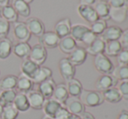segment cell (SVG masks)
Masks as SVG:
<instances>
[{"mask_svg":"<svg viewBox=\"0 0 128 119\" xmlns=\"http://www.w3.org/2000/svg\"><path fill=\"white\" fill-rule=\"evenodd\" d=\"M109 17L112 21L116 23H123L127 17L126 7H120V8H111L110 7Z\"/></svg>","mask_w":128,"mask_h":119,"instance_id":"obj_27","label":"cell"},{"mask_svg":"<svg viewBox=\"0 0 128 119\" xmlns=\"http://www.w3.org/2000/svg\"><path fill=\"white\" fill-rule=\"evenodd\" d=\"M12 6L17 12L18 15L23 17H29L30 14V8L29 3L24 0H12Z\"/></svg>","mask_w":128,"mask_h":119,"instance_id":"obj_24","label":"cell"},{"mask_svg":"<svg viewBox=\"0 0 128 119\" xmlns=\"http://www.w3.org/2000/svg\"><path fill=\"white\" fill-rule=\"evenodd\" d=\"M122 30L118 26H109L106 27V30L103 31V33L98 37L104 42L108 41H114L118 40L121 36Z\"/></svg>","mask_w":128,"mask_h":119,"instance_id":"obj_16","label":"cell"},{"mask_svg":"<svg viewBox=\"0 0 128 119\" xmlns=\"http://www.w3.org/2000/svg\"><path fill=\"white\" fill-rule=\"evenodd\" d=\"M66 119H80V116H77V115L72 114V113L69 112V114L67 115Z\"/></svg>","mask_w":128,"mask_h":119,"instance_id":"obj_48","label":"cell"},{"mask_svg":"<svg viewBox=\"0 0 128 119\" xmlns=\"http://www.w3.org/2000/svg\"><path fill=\"white\" fill-rule=\"evenodd\" d=\"M59 38L54 31H46L41 37H38V44L43 45L46 49H54L58 47Z\"/></svg>","mask_w":128,"mask_h":119,"instance_id":"obj_8","label":"cell"},{"mask_svg":"<svg viewBox=\"0 0 128 119\" xmlns=\"http://www.w3.org/2000/svg\"><path fill=\"white\" fill-rule=\"evenodd\" d=\"M80 119H95V118L90 112L84 111V112L80 116Z\"/></svg>","mask_w":128,"mask_h":119,"instance_id":"obj_47","label":"cell"},{"mask_svg":"<svg viewBox=\"0 0 128 119\" xmlns=\"http://www.w3.org/2000/svg\"><path fill=\"white\" fill-rule=\"evenodd\" d=\"M24 1H26L27 3H29V4H30V3H32V2L34 1V0H24Z\"/></svg>","mask_w":128,"mask_h":119,"instance_id":"obj_51","label":"cell"},{"mask_svg":"<svg viewBox=\"0 0 128 119\" xmlns=\"http://www.w3.org/2000/svg\"><path fill=\"white\" fill-rule=\"evenodd\" d=\"M17 92L15 90H8V91H1L0 92V104L4 107L9 104H12Z\"/></svg>","mask_w":128,"mask_h":119,"instance_id":"obj_35","label":"cell"},{"mask_svg":"<svg viewBox=\"0 0 128 119\" xmlns=\"http://www.w3.org/2000/svg\"><path fill=\"white\" fill-rule=\"evenodd\" d=\"M122 46L118 40L108 41L104 45V55L108 57H117L118 54L122 50Z\"/></svg>","mask_w":128,"mask_h":119,"instance_id":"obj_29","label":"cell"},{"mask_svg":"<svg viewBox=\"0 0 128 119\" xmlns=\"http://www.w3.org/2000/svg\"><path fill=\"white\" fill-rule=\"evenodd\" d=\"M118 41H120L122 48L128 49V29L125 30H122L121 36H120Z\"/></svg>","mask_w":128,"mask_h":119,"instance_id":"obj_44","label":"cell"},{"mask_svg":"<svg viewBox=\"0 0 128 119\" xmlns=\"http://www.w3.org/2000/svg\"><path fill=\"white\" fill-rule=\"evenodd\" d=\"M128 0H108L107 3L111 8H120L126 5Z\"/></svg>","mask_w":128,"mask_h":119,"instance_id":"obj_43","label":"cell"},{"mask_svg":"<svg viewBox=\"0 0 128 119\" xmlns=\"http://www.w3.org/2000/svg\"><path fill=\"white\" fill-rule=\"evenodd\" d=\"M66 86L70 97H78L83 91L82 84L76 78H72L69 81H66Z\"/></svg>","mask_w":128,"mask_h":119,"instance_id":"obj_26","label":"cell"},{"mask_svg":"<svg viewBox=\"0 0 128 119\" xmlns=\"http://www.w3.org/2000/svg\"><path fill=\"white\" fill-rule=\"evenodd\" d=\"M13 36L17 42L28 43L32 35L27 29L26 23L16 22L13 24Z\"/></svg>","mask_w":128,"mask_h":119,"instance_id":"obj_6","label":"cell"},{"mask_svg":"<svg viewBox=\"0 0 128 119\" xmlns=\"http://www.w3.org/2000/svg\"><path fill=\"white\" fill-rule=\"evenodd\" d=\"M42 119H54V118H50V117H47V116H44Z\"/></svg>","mask_w":128,"mask_h":119,"instance_id":"obj_52","label":"cell"},{"mask_svg":"<svg viewBox=\"0 0 128 119\" xmlns=\"http://www.w3.org/2000/svg\"><path fill=\"white\" fill-rule=\"evenodd\" d=\"M52 77V71L50 68L46 67V66H39L38 70L37 73H36L35 77H33L32 81H33L34 84H39L40 83L51 78Z\"/></svg>","mask_w":128,"mask_h":119,"instance_id":"obj_32","label":"cell"},{"mask_svg":"<svg viewBox=\"0 0 128 119\" xmlns=\"http://www.w3.org/2000/svg\"><path fill=\"white\" fill-rule=\"evenodd\" d=\"M107 25H106V22L102 19H98L95 22L92 23L91 26L89 27L90 30H91L92 33H94L96 36H100L103 33L104 30L106 29Z\"/></svg>","mask_w":128,"mask_h":119,"instance_id":"obj_37","label":"cell"},{"mask_svg":"<svg viewBox=\"0 0 128 119\" xmlns=\"http://www.w3.org/2000/svg\"><path fill=\"white\" fill-rule=\"evenodd\" d=\"M117 119H128V111L126 110L120 111V113L118 114Z\"/></svg>","mask_w":128,"mask_h":119,"instance_id":"obj_45","label":"cell"},{"mask_svg":"<svg viewBox=\"0 0 128 119\" xmlns=\"http://www.w3.org/2000/svg\"><path fill=\"white\" fill-rule=\"evenodd\" d=\"M34 86L33 81L30 78L27 77L26 76L23 75L22 73H20V75L18 77V81H17V86L16 89L19 91L20 93H28L29 91H32Z\"/></svg>","mask_w":128,"mask_h":119,"instance_id":"obj_19","label":"cell"},{"mask_svg":"<svg viewBox=\"0 0 128 119\" xmlns=\"http://www.w3.org/2000/svg\"><path fill=\"white\" fill-rule=\"evenodd\" d=\"M3 110H4V106L2 104H0V118H1L2 113H3Z\"/></svg>","mask_w":128,"mask_h":119,"instance_id":"obj_50","label":"cell"},{"mask_svg":"<svg viewBox=\"0 0 128 119\" xmlns=\"http://www.w3.org/2000/svg\"><path fill=\"white\" fill-rule=\"evenodd\" d=\"M89 30H90L89 27L86 26L84 24H73V25H72L70 36H71L76 42H81L83 36H84V33L87 32Z\"/></svg>","mask_w":128,"mask_h":119,"instance_id":"obj_31","label":"cell"},{"mask_svg":"<svg viewBox=\"0 0 128 119\" xmlns=\"http://www.w3.org/2000/svg\"><path fill=\"white\" fill-rule=\"evenodd\" d=\"M97 37H98V36H96L94 33H92V32L89 30L87 32L84 33V36H83L81 42H82L83 44H86V46H88V45H90V44H91L92 43L93 41L97 38Z\"/></svg>","mask_w":128,"mask_h":119,"instance_id":"obj_42","label":"cell"},{"mask_svg":"<svg viewBox=\"0 0 128 119\" xmlns=\"http://www.w3.org/2000/svg\"><path fill=\"white\" fill-rule=\"evenodd\" d=\"M87 57V52L86 49L83 47H77L69 54L68 60L76 67V66L81 65L84 63Z\"/></svg>","mask_w":128,"mask_h":119,"instance_id":"obj_13","label":"cell"},{"mask_svg":"<svg viewBox=\"0 0 128 119\" xmlns=\"http://www.w3.org/2000/svg\"><path fill=\"white\" fill-rule=\"evenodd\" d=\"M12 105L18 110V112H26L30 108L26 94L20 92L17 93L13 103H12Z\"/></svg>","mask_w":128,"mask_h":119,"instance_id":"obj_21","label":"cell"},{"mask_svg":"<svg viewBox=\"0 0 128 119\" xmlns=\"http://www.w3.org/2000/svg\"><path fill=\"white\" fill-rule=\"evenodd\" d=\"M101 93L103 95V97H104V101H106L110 104H117V103L120 102L122 100L121 96L118 93L116 87L106 90V91H103Z\"/></svg>","mask_w":128,"mask_h":119,"instance_id":"obj_34","label":"cell"},{"mask_svg":"<svg viewBox=\"0 0 128 119\" xmlns=\"http://www.w3.org/2000/svg\"><path fill=\"white\" fill-rule=\"evenodd\" d=\"M27 98L29 101V104L30 107L33 110H42L43 105L44 104L46 98L41 95V93L38 91H30L28 93H26Z\"/></svg>","mask_w":128,"mask_h":119,"instance_id":"obj_12","label":"cell"},{"mask_svg":"<svg viewBox=\"0 0 128 119\" xmlns=\"http://www.w3.org/2000/svg\"><path fill=\"white\" fill-rule=\"evenodd\" d=\"M58 70L61 77L66 81H69L71 79L74 78L75 73H76V68L68 60L67 57L62 58L59 61Z\"/></svg>","mask_w":128,"mask_h":119,"instance_id":"obj_4","label":"cell"},{"mask_svg":"<svg viewBox=\"0 0 128 119\" xmlns=\"http://www.w3.org/2000/svg\"><path fill=\"white\" fill-rule=\"evenodd\" d=\"M62 107H64V105L62 104H60L59 102H58L57 100H55V99H53L52 97V98L49 99H46L42 110L44 113V116L54 118L57 112Z\"/></svg>","mask_w":128,"mask_h":119,"instance_id":"obj_11","label":"cell"},{"mask_svg":"<svg viewBox=\"0 0 128 119\" xmlns=\"http://www.w3.org/2000/svg\"><path fill=\"white\" fill-rule=\"evenodd\" d=\"M13 44L12 41L8 37L0 39V59L5 60L7 59L12 52Z\"/></svg>","mask_w":128,"mask_h":119,"instance_id":"obj_28","label":"cell"},{"mask_svg":"<svg viewBox=\"0 0 128 119\" xmlns=\"http://www.w3.org/2000/svg\"><path fill=\"white\" fill-rule=\"evenodd\" d=\"M39 68V65L36 64L34 62L30 60L29 58L24 59L20 65V71L23 75L26 76L27 77L30 78L32 80L33 77H35L38 70Z\"/></svg>","mask_w":128,"mask_h":119,"instance_id":"obj_15","label":"cell"},{"mask_svg":"<svg viewBox=\"0 0 128 119\" xmlns=\"http://www.w3.org/2000/svg\"><path fill=\"white\" fill-rule=\"evenodd\" d=\"M78 97L83 103V104L87 107H97L102 104L104 102L102 93L98 91L83 90Z\"/></svg>","mask_w":128,"mask_h":119,"instance_id":"obj_1","label":"cell"},{"mask_svg":"<svg viewBox=\"0 0 128 119\" xmlns=\"http://www.w3.org/2000/svg\"><path fill=\"white\" fill-rule=\"evenodd\" d=\"M70 96L68 94L67 89H66V84H56V87L54 89L53 94H52V98L57 100L60 104H62L64 106V103L67 100V98Z\"/></svg>","mask_w":128,"mask_h":119,"instance_id":"obj_23","label":"cell"},{"mask_svg":"<svg viewBox=\"0 0 128 119\" xmlns=\"http://www.w3.org/2000/svg\"><path fill=\"white\" fill-rule=\"evenodd\" d=\"M64 108L72 114L81 116L86 111V106L83 104L79 97H69L64 103Z\"/></svg>","mask_w":128,"mask_h":119,"instance_id":"obj_5","label":"cell"},{"mask_svg":"<svg viewBox=\"0 0 128 119\" xmlns=\"http://www.w3.org/2000/svg\"><path fill=\"white\" fill-rule=\"evenodd\" d=\"M104 1H106V0H104ZM107 1H108V0H107Z\"/></svg>","mask_w":128,"mask_h":119,"instance_id":"obj_55","label":"cell"},{"mask_svg":"<svg viewBox=\"0 0 128 119\" xmlns=\"http://www.w3.org/2000/svg\"><path fill=\"white\" fill-rule=\"evenodd\" d=\"M116 89L121 96V98L126 101H128V80L120 81L117 84Z\"/></svg>","mask_w":128,"mask_h":119,"instance_id":"obj_39","label":"cell"},{"mask_svg":"<svg viewBox=\"0 0 128 119\" xmlns=\"http://www.w3.org/2000/svg\"><path fill=\"white\" fill-rule=\"evenodd\" d=\"M10 23L0 17V39L7 37L9 32H10Z\"/></svg>","mask_w":128,"mask_h":119,"instance_id":"obj_40","label":"cell"},{"mask_svg":"<svg viewBox=\"0 0 128 119\" xmlns=\"http://www.w3.org/2000/svg\"><path fill=\"white\" fill-rule=\"evenodd\" d=\"M93 9L98 16V19L102 20H107L110 19L109 12H110V6L108 3L104 0H98L93 4Z\"/></svg>","mask_w":128,"mask_h":119,"instance_id":"obj_17","label":"cell"},{"mask_svg":"<svg viewBox=\"0 0 128 119\" xmlns=\"http://www.w3.org/2000/svg\"><path fill=\"white\" fill-rule=\"evenodd\" d=\"M30 49H32V46L28 43L18 42L17 44H13L12 52L18 58L26 59L28 58L29 55H30Z\"/></svg>","mask_w":128,"mask_h":119,"instance_id":"obj_20","label":"cell"},{"mask_svg":"<svg viewBox=\"0 0 128 119\" xmlns=\"http://www.w3.org/2000/svg\"><path fill=\"white\" fill-rule=\"evenodd\" d=\"M126 11H127V15H128V2H127L126 5Z\"/></svg>","mask_w":128,"mask_h":119,"instance_id":"obj_53","label":"cell"},{"mask_svg":"<svg viewBox=\"0 0 128 119\" xmlns=\"http://www.w3.org/2000/svg\"><path fill=\"white\" fill-rule=\"evenodd\" d=\"M18 77L15 75L4 76L0 80V90L1 91H8V90H15L17 86Z\"/></svg>","mask_w":128,"mask_h":119,"instance_id":"obj_33","label":"cell"},{"mask_svg":"<svg viewBox=\"0 0 128 119\" xmlns=\"http://www.w3.org/2000/svg\"><path fill=\"white\" fill-rule=\"evenodd\" d=\"M55 87H56L55 81L51 77V78L40 83V84H38V91L41 93V95L46 99H49V98H52Z\"/></svg>","mask_w":128,"mask_h":119,"instance_id":"obj_18","label":"cell"},{"mask_svg":"<svg viewBox=\"0 0 128 119\" xmlns=\"http://www.w3.org/2000/svg\"><path fill=\"white\" fill-rule=\"evenodd\" d=\"M111 75L118 81L128 80V65H118L114 67Z\"/></svg>","mask_w":128,"mask_h":119,"instance_id":"obj_36","label":"cell"},{"mask_svg":"<svg viewBox=\"0 0 128 119\" xmlns=\"http://www.w3.org/2000/svg\"><path fill=\"white\" fill-rule=\"evenodd\" d=\"M9 2H10V0H0V8L8 5Z\"/></svg>","mask_w":128,"mask_h":119,"instance_id":"obj_49","label":"cell"},{"mask_svg":"<svg viewBox=\"0 0 128 119\" xmlns=\"http://www.w3.org/2000/svg\"><path fill=\"white\" fill-rule=\"evenodd\" d=\"M24 23H26L27 29L30 31V35L39 37L46 32L44 23L38 17H29Z\"/></svg>","mask_w":128,"mask_h":119,"instance_id":"obj_7","label":"cell"},{"mask_svg":"<svg viewBox=\"0 0 128 119\" xmlns=\"http://www.w3.org/2000/svg\"><path fill=\"white\" fill-rule=\"evenodd\" d=\"M0 12H1L2 18L6 20L8 23H12V24H14V23L18 22V15L17 14V12L15 11V10H14L12 5L8 4V5H6V6L0 8Z\"/></svg>","mask_w":128,"mask_h":119,"instance_id":"obj_30","label":"cell"},{"mask_svg":"<svg viewBox=\"0 0 128 119\" xmlns=\"http://www.w3.org/2000/svg\"><path fill=\"white\" fill-rule=\"evenodd\" d=\"M72 28L71 20L69 18H63L57 22L54 26V32L58 35L59 38H62L70 35Z\"/></svg>","mask_w":128,"mask_h":119,"instance_id":"obj_14","label":"cell"},{"mask_svg":"<svg viewBox=\"0 0 128 119\" xmlns=\"http://www.w3.org/2000/svg\"><path fill=\"white\" fill-rule=\"evenodd\" d=\"M104 45H106V42L103 41L100 37H98L90 45L86 47V50L87 54L91 56H97L98 54L104 53Z\"/></svg>","mask_w":128,"mask_h":119,"instance_id":"obj_25","label":"cell"},{"mask_svg":"<svg viewBox=\"0 0 128 119\" xmlns=\"http://www.w3.org/2000/svg\"><path fill=\"white\" fill-rule=\"evenodd\" d=\"M58 47L59 48V50H60L63 53L68 54V55H69V54L77 47V42L69 35V36H66V37L60 38Z\"/></svg>","mask_w":128,"mask_h":119,"instance_id":"obj_22","label":"cell"},{"mask_svg":"<svg viewBox=\"0 0 128 119\" xmlns=\"http://www.w3.org/2000/svg\"><path fill=\"white\" fill-rule=\"evenodd\" d=\"M28 58L38 65L42 66L47 58V50L40 44H37L32 46L30 49V52Z\"/></svg>","mask_w":128,"mask_h":119,"instance_id":"obj_3","label":"cell"},{"mask_svg":"<svg viewBox=\"0 0 128 119\" xmlns=\"http://www.w3.org/2000/svg\"><path fill=\"white\" fill-rule=\"evenodd\" d=\"M118 65H128V49H122L117 56Z\"/></svg>","mask_w":128,"mask_h":119,"instance_id":"obj_41","label":"cell"},{"mask_svg":"<svg viewBox=\"0 0 128 119\" xmlns=\"http://www.w3.org/2000/svg\"><path fill=\"white\" fill-rule=\"evenodd\" d=\"M117 84H118V80L112 77L111 74L109 75H101L98 78L96 82V89L100 92L109 90L111 88L116 87Z\"/></svg>","mask_w":128,"mask_h":119,"instance_id":"obj_9","label":"cell"},{"mask_svg":"<svg viewBox=\"0 0 128 119\" xmlns=\"http://www.w3.org/2000/svg\"><path fill=\"white\" fill-rule=\"evenodd\" d=\"M77 11L78 14L79 15V17H81L84 21L90 23V24L95 22V21L98 19V16H97L92 6L84 5L79 3L77 8Z\"/></svg>","mask_w":128,"mask_h":119,"instance_id":"obj_10","label":"cell"},{"mask_svg":"<svg viewBox=\"0 0 128 119\" xmlns=\"http://www.w3.org/2000/svg\"><path fill=\"white\" fill-rule=\"evenodd\" d=\"M19 112L12 104L4 106L0 119H17Z\"/></svg>","mask_w":128,"mask_h":119,"instance_id":"obj_38","label":"cell"},{"mask_svg":"<svg viewBox=\"0 0 128 119\" xmlns=\"http://www.w3.org/2000/svg\"><path fill=\"white\" fill-rule=\"evenodd\" d=\"M93 64H94L95 69L102 75L112 74L113 69H114V66H113L112 61L104 53L95 56Z\"/></svg>","mask_w":128,"mask_h":119,"instance_id":"obj_2","label":"cell"},{"mask_svg":"<svg viewBox=\"0 0 128 119\" xmlns=\"http://www.w3.org/2000/svg\"><path fill=\"white\" fill-rule=\"evenodd\" d=\"M0 17H1V12H0Z\"/></svg>","mask_w":128,"mask_h":119,"instance_id":"obj_54","label":"cell"},{"mask_svg":"<svg viewBox=\"0 0 128 119\" xmlns=\"http://www.w3.org/2000/svg\"><path fill=\"white\" fill-rule=\"evenodd\" d=\"M96 2H97V0H80V4L92 6Z\"/></svg>","mask_w":128,"mask_h":119,"instance_id":"obj_46","label":"cell"}]
</instances>
